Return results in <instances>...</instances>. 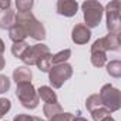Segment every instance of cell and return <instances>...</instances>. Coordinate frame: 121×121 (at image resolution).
<instances>
[{
	"label": "cell",
	"instance_id": "obj_1",
	"mask_svg": "<svg viewBox=\"0 0 121 121\" xmlns=\"http://www.w3.org/2000/svg\"><path fill=\"white\" fill-rule=\"evenodd\" d=\"M16 24L22 26L26 31L27 37H31L37 41H43L46 39V27L44 24L36 19L31 12L27 13H16Z\"/></svg>",
	"mask_w": 121,
	"mask_h": 121
},
{
	"label": "cell",
	"instance_id": "obj_2",
	"mask_svg": "<svg viewBox=\"0 0 121 121\" xmlns=\"http://www.w3.org/2000/svg\"><path fill=\"white\" fill-rule=\"evenodd\" d=\"M81 10L86 22L84 26H87L88 29L98 27L104 14V6L100 2H95V0H87V2L81 3Z\"/></svg>",
	"mask_w": 121,
	"mask_h": 121
},
{
	"label": "cell",
	"instance_id": "obj_3",
	"mask_svg": "<svg viewBox=\"0 0 121 121\" xmlns=\"http://www.w3.org/2000/svg\"><path fill=\"white\" fill-rule=\"evenodd\" d=\"M103 107H105L110 112H115L121 108V93L112 84H104L98 93Z\"/></svg>",
	"mask_w": 121,
	"mask_h": 121
},
{
	"label": "cell",
	"instance_id": "obj_4",
	"mask_svg": "<svg viewBox=\"0 0 121 121\" xmlns=\"http://www.w3.org/2000/svg\"><path fill=\"white\" fill-rule=\"evenodd\" d=\"M16 97L19 98V101L22 103V105L27 110H34L39 105V95H37V90L34 88V86L31 83H22L17 84L16 88Z\"/></svg>",
	"mask_w": 121,
	"mask_h": 121
},
{
	"label": "cell",
	"instance_id": "obj_5",
	"mask_svg": "<svg viewBox=\"0 0 121 121\" xmlns=\"http://www.w3.org/2000/svg\"><path fill=\"white\" fill-rule=\"evenodd\" d=\"M73 76V66L69 63L53 66L48 71V81L51 88H61L63 84Z\"/></svg>",
	"mask_w": 121,
	"mask_h": 121
},
{
	"label": "cell",
	"instance_id": "obj_6",
	"mask_svg": "<svg viewBox=\"0 0 121 121\" xmlns=\"http://www.w3.org/2000/svg\"><path fill=\"white\" fill-rule=\"evenodd\" d=\"M120 9H121V3L118 0H112L110 2L105 9V20H107V30L111 34H120V27H121V22H120Z\"/></svg>",
	"mask_w": 121,
	"mask_h": 121
},
{
	"label": "cell",
	"instance_id": "obj_7",
	"mask_svg": "<svg viewBox=\"0 0 121 121\" xmlns=\"http://www.w3.org/2000/svg\"><path fill=\"white\" fill-rule=\"evenodd\" d=\"M48 53H50L48 46H46L43 43H37L34 46H29L20 60L24 63L26 67H31V66H36V63L39 61L40 57H43V56H46Z\"/></svg>",
	"mask_w": 121,
	"mask_h": 121
},
{
	"label": "cell",
	"instance_id": "obj_8",
	"mask_svg": "<svg viewBox=\"0 0 121 121\" xmlns=\"http://www.w3.org/2000/svg\"><path fill=\"white\" fill-rule=\"evenodd\" d=\"M120 50V34H111L108 33L105 37L97 39L93 46H91V51H118Z\"/></svg>",
	"mask_w": 121,
	"mask_h": 121
},
{
	"label": "cell",
	"instance_id": "obj_9",
	"mask_svg": "<svg viewBox=\"0 0 121 121\" xmlns=\"http://www.w3.org/2000/svg\"><path fill=\"white\" fill-rule=\"evenodd\" d=\"M91 39V30L84 24H76L71 30V40L76 44H87Z\"/></svg>",
	"mask_w": 121,
	"mask_h": 121
},
{
	"label": "cell",
	"instance_id": "obj_10",
	"mask_svg": "<svg viewBox=\"0 0 121 121\" xmlns=\"http://www.w3.org/2000/svg\"><path fill=\"white\" fill-rule=\"evenodd\" d=\"M56 10L60 16L73 17V16H76V13L78 10V3L74 2V0H58Z\"/></svg>",
	"mask_w": 121,
	"mask_h": 121
},
{
	"label": "cell",
	"instance_id": "obj_11",
	"mask_svg": "<svg viewBox=\"0 0 121 121\" xmlns=\"http://www.w3.org/2000/svg\"><path fill=\"white\" fill-rule=\"evenodd\" d=\"M31 78H33V73L26 66H20V67L14 69V71H13V80H14L16 84L31 83Z\"/></svg>",
	"mask_w": 121,
	"mask_h": 121
},
{
	"label": "cell",
	"instance_id": "obj_12",
	"mask_svg": "<svg viewBox=\"0 0 121 121\" xmlns=\"http://www.w3.org/2000/svg\"><path fill=\"white\" fill-rule=\"evenodd\" d=\"M16 23V12L13 9L0 10V29L9 30Z\"/></svg>",
	"mask_w": 121,
	"mask_h": 121
},
{
	"label": "cell",
	"instance_id": "obj_13",
	"mask_svg": "<svg viewBox=\"0 0 121 121\" xmlns=\"http://www.w3.org/2000/svg\"><path fill=\"white\" fill-rule=\"evenodd\" d=\"M37 95H39V98H41L46 104H56V103H58V98H57L56 91H54L51 87H48V86H41V87H39Z\"/></svg>",
	"mask_w": 121,
	"mask_h": 121
},
{
	"label": "cell",
	"instance_id": "obj_14",
	"mask_svg": "<svg viewBox=\"0 0 121 121\" xmlns=\"http://www.w3.org/2000/svg\"><path fill=\"white\" fill-rule=\"evenodd\" d=\"M26 37H27V34H26V31L23 30V27L19 26V24H16V23L9 29V39H10L13 43L26 41Z\"/></svg>",
	"mask_w": 121,
	"mask_h": 121
},
{
	"label": "cell",
	"instance_id": "obj_15",
	"mask_svg": "<svg viewBox=\"0 0 121 121\" xmlns=\"http://www.w3.org/2000/svg\"><path fill=\"white\" fill-rule=\"evenodd\" d=\"M70 57H71V50L70 48H64V50H61V51H58V53L51 56V66L64 64V63H67V60Z\"/></svg>",
	"mask_w": 121,
	"mask_h": 121
},
{
	"label": "cell",
	"instance_id": "obj_16",
	"mask_svg": "<svg viewBox=\"0 0 121 121\" xmlns=\"http://www.w3.org/2000/svg\"><path fill=\"white\" fill-rule=\"evenodd\" d=\"M90 61L94 67H104L107 64V53H103V51H91V56H90Z\"/></svg>",
	"mask_w": 121,
	"mask_h": 121
},
{
	"label": "cell",
	"instance_id": "obj_17",
	"mask_svg": "<svg viewBox=\"0 0 121 121\" xmlns=\"http://www.w3.org/2000/svg\"><path fill=\"white\" fill-rule=\"evenodd\" d=\"M43 112H44L46 118L50 120V118L56 117L57 114L63 112V107L60 105L58 103H56V104H44V105H43Z\"/></svg>",
	"mask_w": 121,
	"mask_h": 121
},
{
	"label": "cell",
	"instance_id": "obj_18",
	"mask_svg": "<svg viewBox=\"0 0 121 121\" xmlns=\"http://www.w3.org/2000/svg\"><path fill=\"white\" fill-rule=\"evenodd\" d=\"M107 67V73L114 77V78H118L121 77V61L120 60H111V61H108L105 64Z\"/></svg>",
	"mask_w": 121,
	"mask_h": 121
},
{
	"label": "cell",
	"instance_id": "obj_19",
	"mask_svg": "<svg viewBox=\"0 0 121 121\" xmlns=\"http://www.w3.org/2000/svg\"><path fill=\"white\" fill-rule=\"evenodd\" d=\"M51 53H48V54H46V56H43V57H40L39 58V61L36 63V66H37V69L41 71V73H48L50 71V69L53 67L51 66Z\"/></svg>",
	"mask_w": 121,
	"mask_h": 121
},
{
	"label": "cell",
	"instance_id": "obj_20",
	"mask_svg": "<svg viewBox=\"0 0 121 121\" xmlns=\"http://www.w3.org/2000/svg\"><path fill=\"white\" fill-rule=\"evenodd\" d=\"M27 47H29V44H27V41H19V43H13V46H12V54L16 57V58H22V56L24 54V51L27 50Z\"/></svg>",
	"mask_w": 121,
	"mask_h": 121
},
{
	"label": "cell",
	"instance_id": "obj_21",
	"mask_svg": "<svg viewBox=\"0 0 121 121\" xmlns=\"http://www.w3.org/2000/svg\"><path fill=\"white\" fill-rule=\"evenodd\" d=\"M98 107H103L98 94H91V95L86 100V108L91 112L93 110H95V108H98Z\"/></svg>",
	"mask_w": 121,
	"mask_h": 121
},
{
	"label": "cell",
	"instance_id": "obj_22",
	"mask_svg": "<svg viewBox=\"0 0 121 121\" xmlns=\"http://www.w3.org/2000/svg\"><path fill=\"white\" fill-rule=\"evenodd\" d=\"M90 114H91V118H93L94 121H103L104 118H107V117L111 115V112H110L105 107H98V108L93 110Z\"/></svg>",
	"mask_w": 121,
	"mask_h": 121
},
{
	"label": "cell",
	"instance_id": "obj_23",
	"mask_svg": "<svg viewBox=\"0 0 121 121\" xmlns=\"http://www.w3.org/2000/svg\"><path fill=\"white\" fill-rule=\"evenodd\" d=\"M33 6H34L33 0H17V2H16L17 12L16 13H27V12H31V7Z\"/></svg>",
	"mask_w": 121,
	"mask_h": 121
},
{
	"label": "cell",
	"instance_id": "obj_24",
	"mask_svg": "<svg viewBox=\"0 0 121 121\" xmlns=\"http://www.w3.org/2000/svg\"><path fill=\"white\" fill-rule=\"evenodd\" d=\"M12 108V101L9 98H0V118L6 115Z\"/></svg>",
	"mask_w": 121,
	"mask_h": 121
},
{
	"label": "cell",
	"instance_id": "obj_25",
	"mask_svg": "<svg viewBox=\"0 0 121 121\" xmlns=\"http://www.w3.org/2000/svg\"><path fill=\"white\" fill-rule=\"evenodd\" d=\"M10 88V78L4 74H0V94L7 93Z\"/></svg>",
	"mask_w": 121,
	"mask_h": 121
},
{
	"label": "cell",
	"instance_id": "obj_26",
	"mask_svg": "<svg viewBox=\"0 0 121 121\" xmlns=\"http://www.w3.org/2000/svg\"><path fill=\"white\" fill-rule=\"evenodd\" d=\"M73 118H74V114H71V112H60V114H57L56 117H53V118H50L48 121H73Z\"/></svg>",
	"mask_w": 121,
	"mask_h": 121
},
{
	"label": "cell",
	"instance_id": "obj_27",
	"mask_svg": "<svg viewBox=\"0 0 121 121\" xmlns=\"http://www.w3.org/2000/svg\"><path fill=\"white\" fill-rule=\"evenodd\" d=\"M34 118H36V117L29 115V114H17V115L13 118V121H34Z\"/></svg>",
	"mask_w": 121,
	"mask_h": 121
},
{
	"label": "cell",
	"instance_id": "obj_28",
	"mask_svg": "<svg viewBox=\"0 0 121 121\" xmlns=\"http://www.w3.org/2000/svg\"><path fill=\"white\" fill-rule=\"evenodd\" d=\"M7 9H12L10 0H0V10H7Z\"/></svg>",
	"mask_w": 121,
	"mask_h": 121
},
{
	"label": "cell",
	"instance_id": "obj_29",
	"mask_svg": "<svg viewBox=\"0 0 121 121\" xmlns=\"http://www.w3.org/2000/svg\"><path fill=\"white\" fill-rule=\"evenodd\" d=\"M4 50H6V46H4V41L0 39V56H3V53H4Z\"/></svg>",
	"mask_w": 121,
	"mask_h": 121
},
{
	"label": "cell",
	"instance_id": "obj_30",
	"mask_svg": "<svg viewBox=\"0 0 121 121\" xmlns=\"http://www.w3.org/2000/svg\"><path fill=\"white\" fill-rule=\"evenodd\" d=\"M4 66H6V60H4L3 56H0V71L4 69Z\"/></svg>",
	"mask_w": 121,
	"mask_h": 121
},
{
	"label": "cell",
	"instance_id": "obj_31",
	"mask_svg": "<svg viewBox=\"0 0 121 121\" xmlns=\"http://www.w3.org/2000/svg\"><path fill=\"white\" fill-rule=\"evenodd\" d=\"M73 121H88V120H86V118H83V117H80V115H74V118H73Z\"/></svg>",
	"mask_w": 121,
	"mask_h": 121
},
{
	"label": "cell",
	"instance_id": "obj_32",
	"mask_svg": "<svg viewBox=\"0 0 121 121\" xmlns=\"http://www.w3.org/2000/svg\"><path fill=\"white\" fill-rule=\"evenodd\" d=\"M103 121H115V120H114V118H112V117L110 115V117H107V118H104Z\"/></svg>",
	"mask_w": 121,
	"mask_h": 121
},
{
	"label": "cell",
	"instance_id": "obj_33",
	"mask_svg": "<svg viewBox=\"0 0 121 121\" xmlns=\"http://www.w3.org/2000/svg\"><path fill=\"white\" fill-rule=\"evenodd\" d=\"M34 121H46V120H41V118H37V117H36V118H34Z\"/></svg>",
	"mask_w": 121,
	"mask_h": 121
}]
</instances>
